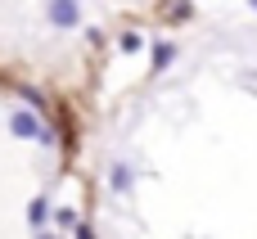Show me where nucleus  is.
Here are the masks:
<instances>
[{
	"instance_id": "6",
	"label": "nucleus",
	"mask_w": 257,
	"mask_h": 239,
	"mask_svg": "<svg viewBox=\"0 0 257 239\" xmlns=\"http://www.w3.org/2000/svg\"><path fill=\"white\" fill-rule=\"evenodd\" d=\"M117 50H122V54H140V50H145V32L126 27V32L117 36Z\"/></svg>"
},
{
	"instance_id": "8",
	"label": "nucleus",
	"mask_w": 257,
	"mask_h": 239,
	"mask_svg": "<svg viewBox=\"0 0 257 239\" xmlns=\"http://www.w3.org/2000/svg\"><path fill=\"white\" fill-rule=\"evenodd\" d=\"M172 18H194V5H190V0H176V9H172Z\"/></svg>"
},
{
	"instance_id": "11",
	"label": "nucleus",
	"mask_w": 257,
	"mask_h": 239,
	"mask_svg": "<svg viewBox=\"0 0 257 239\" xmlns=\"http://www.w3.org/2000/svg\"><path fill=\"white\" fill-rule=\"evenodd\" d=\"M248 9H253V14H257V0H248Z\"/></svg>"
},
{
	"instance_id": "2",
	"label": "nucleus",
	"mask_w": 257,
	"mask_h": 239,
	"mask_svg": "<svg viewBox=\"0 0 257 239\" xmlns=\"http://www.w3.org/2000/svg\"><path fill=\"white\" fill-rule=\"evenodd\" d=\"M176 59H181V45L176 41H167V36H154L149 41V77H163Z\"/></svg>"
},
{
	"instance_id": "9",
	"label": "nucleus",
	"mask_w": 257,
	"mask_h": 239,
	"mask_svg": "<svg viewBox=\"0 0 257 239\" xmlns=\"http://www.w3.org/2000/svg\"><path fill=\"white\" fill-rule=\"evenodd\" d=\"M72 235H77V239H95V226H90V221H81V226H77Z\"/></svg>"
},
{
	"instance_id": "1",
	"label": "nucleus",
	"mask_w": 257,
	"mask_h": 239,
	"mask_svg": "<svg viewBox=\"0 0 257 239\" xmlns=\"http://www.w3.org/2000/svg\"><path fill=\"white\" fill-rule=\"evenodd\" d=\"M81 18H86V5H81V0H45V23H50L54 32L81 27Z\"/></svg>"
},
{
	"instance_id": "10",
	"label": "nucleus",
	"mask_w": 257,
	"mask_h": 239,
	"mask_svg": "<svg viewBox=\"0 0 257 239\" xmlns=\"http://www.w3.org/2000/svg\"><path fill=\"white\" fill-rule=\"evenodd\" d=\"M32 239H59V235H54V230H41V235H32Z\"/></svg>"
},
{
	"instance_id": "5",
	"label": "nucleus",
	"mask_w": 257,
	"mask_h": 239,
	"mask_svg": "<svg viewBox=\"0 0 257 239\" xmlns=\"http://www.w3.org/2000/svg\"><path fill=\"white\" fill-rule=\"evenodd\" d=\"M50 217H54V203H50L45 194H36V199L27 203V230H32V235H41V230L50 226Z\"/></svg>"
},
{
	"instance_id": "3",
	"label": "nucleus",
	"mask_w": 257,
	"mask_h": 239,
	"mask_svg": "<svg viewBox=\"0 0 257 239\" xmlns=\"http://www.w3.org/2000/svg\"><path fill=\"white\" fill-rule=\"evenodd\" d=\"M41 127H45V122H41L36 108H9V136H14V140H36Z\"/></svg>"
},
{
	"instance_id": "4",
	"label": "nucleus",
	"mask_w": 257,
	"mask_h": 239,
	"mask_svg": "<svg viewBox=\"0 0 257 239\" xmlns=\"http://www.w3.org/2000/svg\"><path fill=\"white\" fill-rule=\"evenodd\" d=\"M108 190H113V194H131V190H136V167H131L126 158H117V163L108 167Z\"/></svg>"
},
{
	"instance_id": "7",
	"label": "nucleus",
	"mask_w": 257,
	"mask_h": 239,
	"mask_svg": "<svg viewBox=\"0 0 257 239\" xmlns=\"http://www.w3.org/2000/svg\"><path fill=\"white\" fill-rule=\"evenodd\" d=\"M59 230H77L81 226V217H77V208H54V217H50Z\"/></svg>"
}]
</instances>
